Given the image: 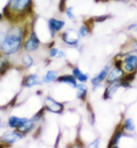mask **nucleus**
<instances>
[{"label": "nucleus", "mask_w": 137, "mask_h": 148, "mask_svg": "<svg viewBox=\"0 0 137 148\" xmlns=\"http://www.w3.org/2000/svg\"><path fill=\"white\" fill-rule=\"evenodd\" d=\"M22 63L24 65V66L27 68H29L33 64L34 60L32 59V57L29 55H25L22 57Z\"/></svg>", "instance_id": "obj_22"}, {"label": "nucleus", "mask_w": 137, "mask_h": 148, "mask_svg": "<svg viewBox=\"0 0 137 148\" xmlns=\"http://www.w3.org/2000/svg\"><path fill=\"white\" fill-rule=\"evenodd\" d=\"M59 53V50L56 48H52L51 50L50 51V56L51 57H54L56 56V55L58 54Z\"/></svg>", "instance_id": "obj_27"}, {"label": "nucleus", "mask_w": 137, "mask_h": 148, "mask_svg": "<svg viewBox=\"0 0 137 148\" xmlns=\"http://www.w3.org/2000/svg\"><path fill=\"white\" fill-rule=\"evenodd\" d=\"M45 107L48 110L54 113H61L63 112L64 106L62 104L55 101V100L50 96L46 97L44 100Z\"/></svg>", "instance_id": "obj_6"}, {"label": "nucleus", "mask_w": 137, "mask_h": 148, "mask_svg": "<svg viewBox=\"0 0 137 148\" xmlns=\"http://www.w3.org/2000/svg\"><path fill=\"white\" fill-rule=\"evenodd\" d=\"M100 1H107V0H100Z\"/></svg>", "instance_id": "obj_34"}, {"label": "nucleus", "mask_w": 137, "mask_h": 148, "mask_svg": "<svg viewBox=\"0 0 137 148\" xmlns=\"http://www.w3.org/2000/svg\"><path fill=\"white\" fill-rule=\"evenodd\" d=\"M57 80L60 82H63V83H66L67 84H69V86H71V87L73 88H77V81L76 79H75V77L73 75H62L61 76V77L57 78Z\"/></svg>", "instance_id": "obj_13"}, {"label": "nucleus", "mask_w": 137, "mask_h": 148, "mask_svg": "<svg viewBox=\"0 0 137 148\" xmlns=\"http://www.w3.org/2000/svg\"><path fill=\"white\" fill-rule=\"evenodd\" d=\"M124 64H132L137 67V54L132 53L128 54L123 61Z\"/></svg>", "instance_id": "obj_19"}, {"label": "nucleus", "mask_w": 137, "mask_h": 148, "mask_svg": "<svg viewBox=\"0 0 137 148\" xmlns=\"http://www.w3.org/2000/svg\"><path fill=\"white\" fill-rule=\"evenodd\" d=\"M122 131L120 130H118L115 133V134L114 135V136L112 137L111 139V141H110V145H109L110 147H118L117 144L119 143L120 139L122 137Z\"/></svg>", "instance_id": "obj_20"}, {"label": "nucleus", "mask_w": 137, "mask_h": 148, "mask_svg": "<svg viewBox=\"0 0 137 148\" xmlns=\"http://www.w3.org/2000/svg\"><path fill=\"white\" fill-rule=\"evenodd\" d=\"M28 120L27 118H20V117L12 116L8 119V125L12 128H18Z\"/></svg>", "instance_id": "obj_12"}, {"label": "nucleus", "mask_w": 137, "mask_h": 148, "mask_svg": "<svg viewBox=\"0 0 137 148\" xmlns=\"http://www.w3.org/2000/svg\"><path fill=\"white\" fill-rule=\"evenodd\" d=\"M124 75H125V73L123 69L122 68L115 67V68L112 69L110 73H108L107 82L108 84H110L118 81V80L122 79Z\"/></svg>", "instance_id": "obj_8"}, {"label": "nucleus", "mask_w": 137, "mask_h": 148, "mask_svg": "<svg viewBox=\"0 0 137 148\" xmlns=\"http://www.w3.org/2000/svg\"><path fill=\"white\" fill-rule=\"evenodd\" d=\"M35 122V121H34L33 119L31 120H28L26 123H24L23 125L18 127V131H19V133H27L32 129V127H34V123Z\"/></svg>", "instance_id": "obj_15"}, {"label": "nucleus", "mask_w": 137, "mask_h": 148, "mask_svg": "<svg viewBox=\"0 0 137 148\" xmlns=\"http://www.w3.org/2000/svg\"><path fill=\"white\" fill-rule=\"evenodd\" d=\"M40 40L34 30H32L30 32L29 38L26 41L24 44V49L28 52H31L37 50L39 47Z\"/></svg>", "instance_id": "obj_5"}, {"label": "nucleus", "mask_w": 137, "mask_h": 148, "mask_svg": "<svg viewBox=\"0 0 137 148\" xmlns=\"http://www.w3.org/2000/svg\"><path fill=\"white\" fill-rule=\"evenodd\" d=\"M116 1H121V2H128V1H130V0H116Z\"/></svg>", "instance_id": "obj_32"}, {"label": "nucleus", "mask_w": 137, "mask_h": 148, "mask_svg": "<svg viewBox=\"0 0 137 148\" xmlns=\"http://www.w3.org/2000/svg\"><path fill=\"white\" fill-rule=\"evenodd\" d=\"M132 48H133V52L134 53H136L137 54V40H136L135 42H134L133 46H132Z\"/></svg>", "instance_id": "obj_29"}, {"label": "nucleus", "mask_w": 137, "mask_h": 148, "mask_svg": "<svg viewBox=\"0 0 137 148\" xmlns=\"http://www.w3.org/2000/svg\"><path fill=\"white\" fill-rule=\"evenodd\" d=\"M110 66L109 65H106L105 67L102 69V70L100 71V72L97 74L95 77L92 78L91 80V84L94 86H97L100 83H101L105 79L106 76L108 75V73H109L110 71Z\"/></svg>", "instance_id": "obj_10"}, {"label": "nucleus", "mask_w": 137, "mask_h": 148, "mask_svg": "<svg viewBox=\"0 0 137 148\" xmlns=\"http://www.w3.org/2000/svg\"><path fill=\"white\" fill-rule=\"evenodd\" d=\"M66 13L67 17L70 20H73L75 18V16L74 14V8L73 6H69L68 8H66L65 10Z\"/></svg>", "instance_id": "obj_23"}, {"label": "nucleus", "mask_w": 137, "mask_h": 148, "mask_svg": "<svg viewBox=\"0 0 137 148\" xmlns=\"http://www.w3.org/2000/svg\"><path fill=\"white\" fill-rule=\"evenodd\" d=\"M66 1L67 0H61L60 3H59V10L61 12H65L66 9Z\"/></svg>", "instance_id": "obj_26"}, {"label": "nucleus", "mask_w": 137, "mask_h": 148, "mask_svg": "<svg viewBox=\"0 0 137 148\" xmlns=\"http://www.w3.org/2000/svg\"><path fill=\"white\" fill-rule=\"evenodd\" d=\"M65 26L64 20L57 19L55 18H50L48 20V28L50 36L54 37L57 32L61 31Z\"/></svg>", "instance_id": "obj_4"}, {"label": "nucleus", "mask_w": 137, "mask_h": 148, "mask_svg": "<svg viewBox=\"0 0 137 148\" xmlns=\"http://www.w3.org/2000/svg\"><path fill=\"white\" fill-rule=\"evenodd\" d=\"M57 78H58V73L57 71L50 70L46 73L45 75L42 77V80L44 83L49 84L50 82L56 81L57 80Z\"/></svg>", "instance_id": "obj_14"}, {"label": "nucleus", "mask_w": 137, "mask_h": 148, "mask_svg": "<svg viewBox=\"0 0 137 148\" xmlns=\"http://www.w3.org/2000/svg\"><path fill=\"white\" fill-rule=\"evenodd\" d=\"M25 30L20 25H13L4 33L0 49L6 55L17 53L22 45V40L25 36Z\"/></svg>", "instance_id": "obj_1"}, {"label": "nucleus", "mask_w": 137, "mask_h": 148, "mask_svg": "<svg viewBox=\"0 0 137 148\" xmlns=\"http://www.w3.org/2000/svg\"><path fill=\"white\" fill-rule=\"evenodd\" d=\"M77 88L78 89V91H77V98L81 100H85L87 92V90H88L87 86L83 84H77Z\"/></svg>", "instance_id": "obj_17"}, {"label": "nucleus", "mask_w": 137, "mask_h": 148, "mask_svg": "<svg viewBox=\"0 0 137 148\" xmlns=\"http://www.w3.org/2000/svg\"><path fill=\"white\" fill-rule=\"evenodd\" d=\"M121 86V79L118 81L112 82L110 83V85L108 86V88L106 89V91L104 92V99H109L111 98L112 96L117 91V90Z\"/></svg>", "instance_id": "obj_9"}, {"label": "nucleus", "mask_w": 137, "mask_h": 148, "mask_svg": "<svg viewBox=\"0 0 137 148\" xmlns=\"http://www.w3.org/2000/svg\"><path fill=\"white\" fill-rule=\"evenodd\" d=\"M61 38H62L63 42L67 43V45H75L79 40L80 34L79 33V31L77 32L76 30L69 28L66 31L63 32Z\"/></svg>", "instance_id": "obj_3"}, {"label": "nucleus", "mask_w": 137, "mask_h": 148, "mask_svg": "<svg viewBox=\"0 0 137 148\" xmlns=\"http://www.w3.org/2000/svg\"><path fill=\"white\" fill-rule=\"evenodd\" d=\"M22 138V136L18 132H16V131H7L1 136V141L5 143L13 144L16 141L20 140Z\"/></svg>", "instance_id": "obj_7"}, {"label": "nucleus", "mask_w": 137, "mask_h": 148, "mask_svg": "<svg viewBox=\"0 0 137 148\" xmlns=\"http://www.w3.org/2000/svg\"><path fill=\"white\" fill-rule=\"evenodd\" d=\"M3 17H4V16H3V12H0V22L2 20H3Z\"/></svg>", "instance_id": "obj_31"}, {"label": "nucleus", "mask_w": 137, "mask_h": 148, "mask_svg": "<svg viewBox=\"0 0 137 148\" xmlns=\"http://www.w3.org/2000/svg\"><path fill=\"white\" fill-rule=\"evenodd\" d=\"M127 28L129 31H134L137 32V21L130 24V25L128 26Z\"/></svg>", "instance_id": "obj_25"}, {"label": "nucleus", "mask_w": 137, "mask_h": 148, "mask_svg": "<svg viewBox=\"0 0 137 148\" xmlns=\"http://www.w3.org/2000/svg\"><path fill=\"white\" fill-rule=\"evenodd\" d=\"M123 129L128 132H134L136 129V125L132 118H128L124 121Z\"/></svg>", "instance_id": "obj_18"}, {"label": "nucleus", "mask_w": 137, "mask_h": 148, "mask_svg": "<svg viewBox=\"0 0 137 148\" xmlns=\"http://www.w3.org/2000/svg\"><path fill=\"white\" fill-rule=\"evenodd\" d=\"M1 125H2V123H1V119H0V129L1 128Z\"/></svg>", "instance_id": "obj_33"}, {"label": "nucleus", "mask_w": 137, "mask_h": 148, "mask_svg": "<svg viewBox=\"0 0 137 148\" xmlns=\"http://www.w3.org/2000/svg\"><path fill=\"white\" fill-rule=\"evenodd\" d=\"M73 75L81 82H86L88 80V75L83 73L78 67H75L73 70Z\"/></svg>", "instance_id": "obj_16"}, {"label": "nucleus", "mask_w": 137, "mask_h": 148, "mask_svg": "<svg viewBox=\"0 0 137 148\" xmlns=\"http://www.w3.org/2000/svg\"><path fill=\"white\" fill-rule=\"evenodd\" d=\"M98 144H99V139H96L93 141V143H91L90 145H89V147H97L98 146Z\"/></svg>", "instance_id": "obj_28"}, {"label": "nucleus", "mask_w": 137, "mask_h": 148, "mask_svg": "<svg viewBox=\"0 0 137 148\" xmlns=\"http://www.w3.org/2000/svg\"><path fill=\"white\" fill-rule=\"evenodd\" d=\"M111 18V16L110 14H106V15H102V16H95V18H93L94 21L97 22H102L106 21L108 19Z\"/></svg>", "instance_id": "obj_24"}, {"label": "nucleus", "mask_w": 137, "mask_h": 148, "mask_svg": "<svg viewBox=\"0 0 137 148\" xmlns=\"http://www.w3.org/2000/svg\"><path fill=\"white\" fill-rule=\"evenodd\" d=\"M42 84V80H40V77L38 75L32 74V75H28L26 77L24 82V84L26 87L31 88L36 85H41Z\"/></svg>", "instance_id": "obj_11"}, {"label": "nucleus", "mask_w": 137, "mask_h": 148, "mask_svg": "<svg viewBox=\"0 0 137 148\" xmlns=\"http://www.w3.org/2000/svg\"><path fill=\"white\" fill-rule=\"evenodd\" d=\"M32 3L33 0H7L3 9L4 17L15 22L16 19L31 13Z\"/></svg>", "instance_id": "obj_2"}, {"label": "nucleus", "mask_w": 137, "mask_h": 148, "mask_svg": "<svg viewBox=\"0 0 137 148\" xmlns=\"http://www.w3.org/2000/svg\"><path fill=\"white\" fill-rule=\"evenodd\" d=\"M65 56H66V54H65V52H63V51H59L58 57L59 58H62V57H64Z\"/></svg>", "instance_id": "obj_30"}, {"label": "nucleus", "mask_w": 137, "mask_h": 148, "mask_svg": "<svg viewBox=\"0 0 137 148\" xmlns=\"http://www.w3.org/2000/svg\"><path fill=\"white\" fill-rule=\"evenodd\" d=\"M91 30L86 25V24H83L80 26V28H79V33L80 34V36L84 38V37H86L89 35Z\"/></svg>", "instance_id": "obj_21"}]
</instances>
